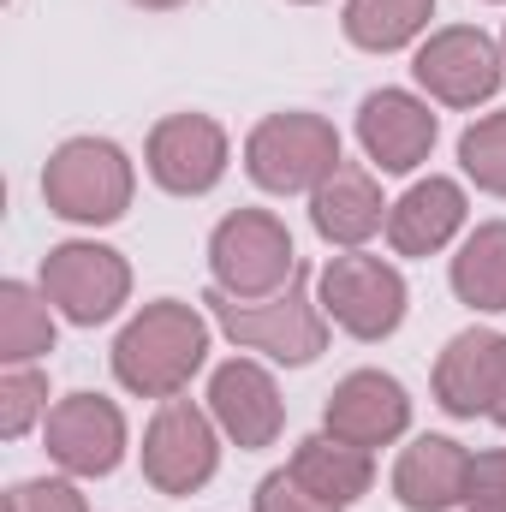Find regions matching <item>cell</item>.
I'll return each mask as SVG.
<instances>
[{"label":"cell","mask_w":506,"mask_h":512,"mask_svg":"<svg viewBox=\"0 0 506 512\" xmlns=\"http://www.w3.org/2000/svg\"><path fill=\"white\" fill-rule=\"evenodd\" d=\"M221 465L215 423L191 399H161L155 423L143 429V477L161 495H197Z\"/></svg>","instance_id":"8"},{"label":"cell","mask_w":506,"mask_h":512,"mask_svg":"<svg viewBox=\"0 0 506 512\" xmlns=\"http://www.w3.org/2000/svg\"><path fill=\"white\" fill-rule=\"evenodd\" d=\"M453 292L471 310H506V221H489L453 256Z\"/></svg>","instance_id":"20"},{"label":"cell","mask_w":506,"mask_h":512,"mask_svg":"<svg viewBox=\"0 0 506 512\" xmlns=\"http://www.w3.org/2000/svg\"><path fill=\"white\" fill-rule=\"evenodd\" d=\"M209 268H215V286L233 298H274L298 274V251H292V233L268 209H239L215 227Z\"/></svg>","instance_id":"5"},{"label":"cell","mask_w":506,"mask_h":512,"mask_svg":"<svg viewBox=\"0 0 506 512\" xmlns=\"http://www.w3.org/2000/svg\"><path fill=\"white\" fill-rule=\"evenodd\" d=\"M429 12L435 0H346V36L370 54H393L429 24Z\"/></svg>","instance_id":"22"},{"label":"cell","mask_w":506,"mask_h":512,"mask_svg":"<svg viewBox=\"0 0 506 512\" xmlns=\"http://www.w3.org/2000/svg\"><path fill=\"white\" fill-rule=\"evenodd\" d=\"M298 6H316V0H298Z\"/></svg>","instance_id":"30"},{"label":"cell","mask_w":506,"mask_h":512,"mask_svg":"<svg viewBox=\"0 0 506 512\" xmlns=\"http://www.w3.org/2000/svg\"><path fill=\"white\" fill-rule=\"evenodd\" d=\"M465 227V191L453 179H423L387 209V239L399 256H429L441 251Z\"/></svg>","instance_id":"17"},{"label":"cell","mask_w":506,"mask_h":512,"mask_svg":"<svg viewBox=\"0 0 506 512\" xmlns=\"http://www.w3.org/2000/svg\"><path fill=\"white\" fill-rule=\"evenodd\" d=\"M322 423H328V435H340L352 447H387L393 435H405L411 399H405V387L393 382V376L358 370V376H346V382L328 393Z\"/></svg>","instance_id":"12"},{"label":"cell","mask_w":506,"mask_h":512,"mask_svg":"<svg viewBox=\"0 0 506 512\" xmlns=\"http://www.w3.org/2000/svg\"><path fill=\"white\" fill-rule=\"evenodd\" d=\"M203 304L215 310V322H221L239 346L268 352L274 364H310V358L328 346V316H322V304H310L304 268H298L274 298H233V292L215 286Z\"/></svg>","instance_id":"2"},{"label":"cell","mask_w":506,"mask_h":512,"mask_svg":"<svg viewBox=\"0 0 506 512\" xmlns=\"http://www.w3.org/2000/svg\"><path fill=\"white\" fill-rule=\"evenodd\" d=\"M227 173V131L209 114H173L149 131V179L173 197H203Z\"/></svg>","instance_id":"11"},{"label":"cell","mask_w":506,"mask_h":512,"mask_svg":"<svg viewBox=\"0 0 506 512\" xmlns=\"http://www.w3.org/2000/svg\"><path fill=\"white\" fill-rule=\"evenodd\" d=\"M42 298L66 322L96 328L131 298V268L108 245H54L42 256Z\"/></svg>","instance_id":"7"},{"label":"cell","mask_w":506,"mask_h":512,"mask_svg":"<svg viewBox=\"0 0 506 512\" xmlns=\"http://www.w3.org/2000/svg\"><path fill=\"white\" fill-rule=\"evenodd\" d=\"M42 411H48V382H42L36 370L12 364V370L0 376V435H24Z\"/></svg>","instance_id":"24"},{"label":"cell","mask_w":506,"mask_h":512,"mask_svg":"<svg viewBox=\"0 0 506 512\" xmlns=\"http://www.w3.org/2000/svg\"><path fill=\"white\" fill-rule=\"evenodd\" d=\"M137 6H149V12H173V6H185V0H137Z\"/></svg>","instance_id":"29"},{"label":"cell","mask_w":506,"mask_h":512,"mask_svg":"<svg viewBox=\"0 0 506 512\" xmlns=\"http://www.w3.org/2000/svg\"><path fill=\"white\" fill-rule=\"evenodd\" d=\"M459 167L483 191L506 197V114H489V120H477V126L459 137Z\"/></svg>","instance_id":"23"},{"label":"cell","mask_w":506,"mask_h":512,"mask_svg":"<svg viewBox=\"0 0 506 512\" xmlns=\"http://www.w3.org/2000/svg\"><path fill=\"white\" fill-rule=\"evenodd\" d=\"M411 72H417V84H423L435 102H447V108H477V102H489V96L501 90L506 54L483 36V30L447 24V30H435V36L417 48Z\"/></svg>","instance_id":"9"},{"label":"cell","mask_w":506,"mask_h":512,"mask_svg":"<svg viewBox=\"0 0 506 512\" xmlns=\"http://www.w3.org/2000/svg\"><path fill=\"white\" fill-rule=\"evenodd\" d=\"M48 459L72 477H108L126 459V417L102 393H66L48 411Z\"/></svg>","instance_id":"10"},{"label":"cell","mask_w":506,"mask_h":512,"mask_svg":"<svg viewBox=\"0 0 506 512\" xmlns=\"http://www.w3.org/2000/svg\"><path fill=\"white\" fill-rule=\"evenodd\" d=\"M381 215H387L381 185L364 167H340L334 179L310 191V221L328 245H364L370 233H381Z\"/></svg>","instance_id":"18"},{"label":"cell","mask_w":506,"mask_h":512,"mask_svg":"<svg viewBox=\"0 0 506 512\" xmlns=\"http://www.w3.org/2000/svg\"><path fill=\"white\" fill-rule=\"evenodd\" d=\"M209 417H215L239 447H268V441L280 435V423H286L280 387H274V376H268L262 364H251V358H233V364L215 370V382H209Z\"/></svg>","instance_id":"15"},{"label":"cell","mask_w":506,"mask_h":512,"mask_svg":"<svg viewBox=\"0 0 506 512\" xmlns=\"http://www.w3.org/2000/svg\"><path fill=\"white\" fill-rule=\"evenodd\" d=\"M489 417H495V423L506 429V376H501V393H495V411H489Z\"/></svg>","instance_id":"28"},{"label":"cell","mask_w":506,"mask_h":512,"mask_svg":"<svg viewBox=\"0 0 506 512\" xmlns=\"http://www.w3.org/2000/svg\"><path fill=\"white\" fill-rule=\"evenodd\" d=\"M256 512H340V507L322 501V495H310L292 471H274V477L256 483Z\"/></svg>","instance_id":"26"},{"label":"cell","mask_w":506,"mask_h":512,"mask_svg":"<svg viewBox=\"0 0 506 512\" xmlns=\"http://www.w3.org/2000/svg\"><path fill=\"white\" fill-rule=\"evenodd\" d=\"M203 358H209V322L197 316V304L179 298L143 304L114 340V376L143 399H173L203 370Z\"/></svg>","instance_id":"1"},{"label":"cell","mask_w":506,"mask_h":512,"mask_svg":"<svg viewBox=\"0 0 506 512\" xmlns=\"http://www.w3.org/2000/svg\"><path fill=\"white\" fill-rule=\"evenodd\" d=\"M131 161L120 143L108 137H72L48 155L42 167V197L60 221H78V227H108L131 209Z\"/></svg>","instance_id":"3"},{"label":"cell","mask_w":506,"mask_h":512,"mask_svg":"<svg viewBox=\"0 0 506 512\" xmlns=\"http://www.w3.org/2000/svg\"><path fill=\"white\" fill-rule=\"evenodd\" d=\"M358 143L381 173H411L435 149V114L405 90H376L358 108Z\"/></svg>","instance_id":"14"},{"label":"cell","mask_w":506,"mask_h":512,"mask_svg":"<svg viewBox=\"0 0 506 512\" xmlns=\"http://www.w3.org/2000/svg\"><path fill=\"white\" fill-rule=\"evenodd\" d=\"M54 352V316H48V298H36L24 280H6L0 286V358L6 370L12 364H30Z\"/></svg>","instance_id":"21"},{"label":"cell","mask_w":506,"mask_h":512,"mask_svg":"<svg viewBox=\"0 0 506 512\" xmlns=\"http://www.w3.org/2000/svg\"><path fill=\"white\" fill-rule=\"evenodd\" d=\"M465 483H471V453L447 435H417L399 465H393V495L399 507L411 512H447L465 501Z\"/></svg>","instance_id":"16"},{"label":"cell","mask_w":506,"mask_h":512,"mask_svg":"<svg viewBox=\"0 0 506 512\" xmlns=\"http://www.w3.org/2000/svg\"><path fill=\"white\" fill-rule=\"evenodd\" d=\"M501 376H506V334L465 328V334L447 340V352L435 364V399L453 417H489L495 393H501Z\"/></svg>","instance_id":"13"},{"label":"cell","mask_w":506,"mask_h":512,"mask_svg":"<svg viewBox=\"0 0 506 512\" xmlns=\"http://www.w3.org/2000/svg\"><path fill=\"white\" fill-rule=\"evenodd\" d=\"M286 471H292L310 495H322V501H334V507H352V501L370 495V483H376L370 447H352V441H340V435H310V441H298V453H292Z\"/></svg>","instance_id":"19"},{"label":"cell","mask_w":506,"mask_h":512,"mask_svg":"<svg viewBox=\"0 0 506 512\" xmlns=\"http://www.w3.org/2000/svg\"><path fill=\"white\" fill-rule=\"evenodd\" d=\"M465 507L471 512H506V447L471 459V483H465Z\"/></svg>","instance_id":"25"},{"label":"cell","mask_w":506,"mask_h":512,"mask_svg":"<svg viewBox=\"0 0 506 512\" xmlns=\"http://www.w3.org/2000/svg\"><path fill=\"white\" fill-rule=\"evenodd\" d=\"M245 167L262 191L274 197H298L316 191L322 179H334L340 161V131L328 126L322 114H268L245 143Z\"/></svg>","instance_id":"4"},{"label":"cell","mask_w":506,"mask_h":512,"mask_svg":"<svg viewBox=\"0 0 506 512\" xmlns=\"http://www.w3.org/2000/svg\"><path fill=\"white\" fill-rule=\"evenodd\" d=\"M6 512H90L84 495L72 483H54V477H36V483H18L6 495Z\"/></svg>","instance_id":"27"},{"label":"cell","mask_w":506,"mask_h":512,"mask_svg":"<svg viewBox=\"0 0 506 512\" xmlns=\"http://www.w3.org/2000/svg\"><path fill=\"white\" fill-rule=\"evenodd\" d=\"M316 286H322V316L352 340H387L405 322V280L381 256H334Z\"/></svg>","instance_id":"6"}]
</instances>
